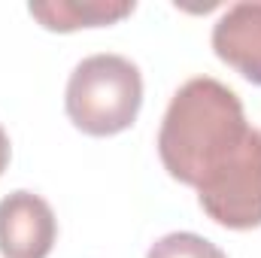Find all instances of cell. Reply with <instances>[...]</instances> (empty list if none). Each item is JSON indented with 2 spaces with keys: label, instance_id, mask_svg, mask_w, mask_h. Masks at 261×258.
<instances>
[{
  "label": "cell",
  "instance_id": "cell-1",
  "mask_svg": "<svg viewBox=\"0 0 261 258\" xmlns=\"http://www.w3.org/2000/svg\"><path fill=\"white\" fill-rule=\"evenodd\" d=\"M249 134L237 91L213 76H195L170 97L158 131V155L176 183L203 189L240 155Z\"/></svg>",
  "mask_w": 261,
  "mask_h": 258
},
{
  "label": "cell",
  "instance_id": "cell-2",
  "mask_svg": "<svg viewBox=\"0 0 261 258\" xmlns=\"http://www.w3.org/2000/svg\"><path fill=\"white\" fill-rule=\"evenodd\" d=\"M67 116L88 137L128 131L143 107V73L125 55L97 52L82 58L67 79Z\"/></svg>",
  "mask_w": 261,
  "mask_h": 258
},
{
  "label": "cell",
  "instance_id": "cell-3",
  "mask_svg": "<svg viewBox=\"0 0 261 258\" xmlns=\"http://www.w3.org/2000/svg\"><path fill=\"white\" fill-rule=\"evenodd\" d=\"M200 210L222 228L252 231L261 225V131L252 128L240 155L203 189H197Z\"/></svg>",
  "mask_w": 261,
  "mask_h": 258
},
{
  "label": "cell",
  "instance_id": "cell-4",
  "mask_svg": "<svg viewBox=\"0 0 261 258\" xmlns=\"http://www.w3.org/2000/svg\"><path fill=\"white\" fill-rule=\"evenodd\" d=\"M58 237V219L34 192L6 194L0 200V255L3 258H49Z\"/></svg>",
  "mask_w": 261,
  "mask_h": 258
},
{
  "label": "cell",
  "instance_id": "cell-5",
  "mask_svg": "<svg viewBox=\"0 0 261 258\" xmlns=\"http://www.w3.org/2000/svg\"><path fill=\"white\" fill-rule=\"evenodd\" d=\"M213 49L243 79L261 85V0H240L219 15Z\"/></svg>",
  "mask_w": 261,
  "mask_h": 258
},
{
  "label": "cell",
  "instance_id": "cell-6",
  "mask_svg": "<svg viewBox=\"0 0 261 258\" xmlns=\"http://www.w3.org/2000/svg\"><path fill=\"white\" fill-rule=\"evenodd\" d=\"M134 6H137L134 0H46V3H31L28 12L46 31L70 34L79 28L116 24L134 12Z\"/></svg>",
  "mask_w": 261,
  "mask_h": 258
},
{
  "label": "cell",
  "instance_id": "cell-7",
  "mask_svg": "<svg viewBox=\"0 0 261 258\" xmlns=\"http://www.w3.org/2000/svg\"><path fill=\"white\" fill-rule=\"evenodd\" d=\"M146 258H228L216 243H210L206 237L192 234V231H173L167 237H161L158 243H152V249Z\"/></svg>",
  "mask_w": 261,
  "mask_h": 258
},
{
  "label": "cell",
  "instance_id": "cell-8",
  "mask_svg": "<svg viewBox=\"0 0 261 258\" xmlns=\"http://www.w3.org/2000/svg\"><path fill=\"white\" fill-rule=\"evenodd\" d=\"M9 155H12V146H9V137H6V131L0 125V176H3V170L9 167Z\"/></svg>",
  "mask_w": 261,
  "mask_h": 258
}]
</instances>
